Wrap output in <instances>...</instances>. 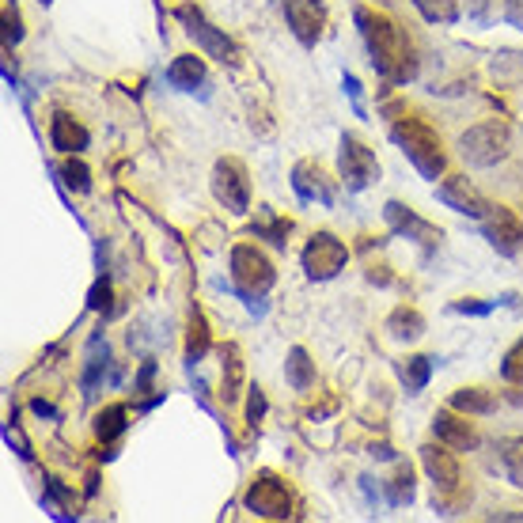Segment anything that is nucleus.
Segmentation results:
<instances>
[{
  "mask_svg": "<svg viewBox=\"0 0 523 523\" xmlns=\"http://www.w3.org/2000/svg\"><path fill=\"white\" fill-rule=\"evenodd\" d=\"M353 19H357V27H361V38L364 46H368V57H372L376 73L383 76V80H391V84L414 80L417 57L410 54V46H406V38H402V31H398L395 23L387 16L368 12V8H357Z\"/></svg>",
  "mask_w": 523,
  "mask_h": 523,
  "instance_id": "obj_1",
  "label": "nucleus"
},
{
  "mask_svg": "<svg viewBox=\"0 0 523 523\" xmlns=\"http://www.w3.org/2000/svg\"><path fill=\"white\" fill-rule=\"evenodd\" d=\"M391 141L406 152V160L414 163L425 179H433V182L440 179V171H444V152H440V137H436L425 122H417V118L398 122V126H391Z\"/></svg>",
  "mask_w": 523,
  "mask_h": 523,
  "instance_id": "obj_2",
  "label": "nucleus"
},
{
  "mask_svg": "<svg viewBox=\"0 0 523 523\" xmlns=\"http://www.w3.org/2000/svg\"><path fill=\"white\" fill-rule=\"evenodd\" d=\"M232 281L239 296L254 304V300H262L266 292L273 289V281H277V270H273V262L266 254L251 247V243H239L232 251Z\"/></svg>",
  "mask_w": 523,
  "mask_h": 523,
  "instance_id": "obj_3",
  "label": "nucleus"
},
{
  "mask_svg": "<svg viewBox=\"0 0 523 523\" xmlns=\"http://www.w3.org/2000/svg\"><path fill=\"white\" fill-rule=\"evenodd\" d=\"M508 129L501 122H478L459 137V152L470 167H497L508 156Z\"/></svg>",
  "mask_w": 523,
  "mask_h": 523,
  "instance_id": "obj_4",
  "label": "nucleus"
},
{
  "mask_svg": "<svg viewBox=\"0 0 523 523\" xmlns=\"http://www.w3.org/2000/svg\"><path fill=\"white\" fill-rule=\"evenodd\" d=\"M300 262H304V273L311 281H330V277H338V273L345 270L349 251H345L342 239H334L330 232H319L307 239Z\"/></svg>",
  "mask_w": 523,
  "mask_h": 523,
  "instance_id": "obj_5",
  "label": "nucleus"
},
{
  "mask_svg": "<svg viewBox=\"0 0 523 523\" xmlns=\"http://www.w3.org/2000/svg\"><path fill=\"white\" fill-rule=\"evenodd\" d=\"M338 167H342V182L345 190H353V194H361L368 190L372 182H379V160L376 152L357 141V137H342V152H338Z\"/></svg>",
  "mask_w": 523,
  "mask_h": 523,
  "instance_id": "obj_6",
  "label": "nucleus"
},
{
  "mask_svg": "<svg viewBox=\"0 0 523 523\" xmlns=\"http://www.w3.org/2000/svg\"><path fill=\"white\" fill-rule=\"evenodd\" d=\"M213 198L228 209V213H247L251 209V179L247 167L239 160H220L213 167Z\"/></svg>",
  "mask_w": 523,
  "mask_h": 523,
  "instance_id": "obj_7",
  "label": "nucleus"
},
{
  "mask_svg": "<svg viewBox=\"0 0 523 523\" xmlns=\"http://www.w3.org/2000/svg\"><path fill=\"white\" fill-rule=\"evenodd\" d=\"M175 16H179V23L186 27V35L194 38L205 54L220 57V61H235L232 38L224 35V31H217L209 19L201 16V8H194V4H179V8H175Z\"/></svg>",
  "mask_w": 523,
  "mask_h": 523,
  "instance_id": "obj_8",
  "label": "nucleus"
},
{
  "mask_svg": "<svg viewBox=\"0 0 523 523\" xmlns=\"http://www.w3.org/2000/svg\"><path fill=\"white\" fill-rule=\"evenodd\" d=\"M383 217H387V224H391V232L406 235V239H414V243L425 254H433L436 247H440V239H444V232H440L436 224L421 220L414 209H406L402 201H387V205H383Z\"/></svg>",
  "mask_w": 523,
  "mask_h": 523,
  "instance_id": "obj_9",
  "label": "nucleus"
},
{
  "mask_svg": "<svg viewBox=\"0 0 523 523\" xmlns=\"http://www.w3.org/2000/svg\"><path fill=\"white\" fill-rule=\"evenodd\" d=\"M482 235L489 239V247L505 258H516L523 247V220L505 209V205H493L486 217H482Z\"/></svg>",
  "mask_w": 523,
  "mask_h": 523,
  "instance_id": "obj_10",
  "label": "nucleus"
},
{
  "mask_svg": "<svg viewBox=\"0 0 523 523\" xmlns=\"http://www.w3.org/2000/svg\"><path fill=\"white\" fill-rule=\"evenodd\" d=\"M247 508H251L254 516H262V520H289L292 516V497L289 489L281 486L273 474H262V478H254V486L247 489Z\"/></svg>",
  "mask_w": 523,
  "mask_h": 523,
  "instance_id": "obj_11",
  "label": "nucleus"
},
{
  "mask_svg": "<svg viewBox=\"0 0 523 523\" xmlns=\"http://www.w3.org/2000/svg\"><path fill=\"white\" fill-rule=\"evenodd\" d=\"M436 198L444 201L448 209H455V213H467V217H478V220H482L489 209H493V205H489V201L482 198V194H478L474 186H470L467 175H459V179H448L444 186H440V190H436Z\"/></svg>",
  "mask_w": 523,
  "mask_h": 523,
  "instance_id": "obj_12",
  "label": "nucleus"
},
{
  "mask_svg": "<svg viewBox=\"0 0 523 523\" xmlns=\"http://www.w3.org/2000/svg\"><path fill=\"white\" fill-rule=\"evenodd\" d=\"M421 467L429 470V478H433V486L440 493H451V489L459 486V459H455V448H436V444H425L421 448Z\"/></svg>",
  "mask_w": 523,
  "mask_h": 523,
  "instance_id": "obj_13",
  "label": "nucleus"
},
{
  "mask_svg": "<svg viewBox=\"0 0 523 523\" xmlns=\"http://www.w3.org/2000/svg\"><path fill=\"white\" fill-rule=\"evenodd\" d=\"M292 190L300 194V201H319V205H334V186L326 182L319 171V163H296L292 167Z\"/></svg>",
  "mask_w": 523,
  "mask_h": 523,
  "instance_id": "obj_14",
  "label": "nucleus"
},
{
  "mask_svg": "<svg viewBox=\"0 0 523 523\" xmlns=\"http://www.w3.org/2000/svg\"><path fill=\"white\" fill-rule=\"evenodd\" d=\"M433 433L440 444H448V448L455 451H474L482 444V436L474 433V425H467L463 417H451L448 410H440V414L433 417Z\"/></svg>",
  "mask_w": 523,
  "mask_h": 523,
  "instance_id": "obj_15",
  "label": "nucleus"
},
{
  "mask_svg": "<svg viewBox=\"0 0 523 523\" xmlns=\"http://www.w3.org/2000/svg\"><path fill=\"white\" fill-rule=\"evenodd\" d=\"M285 19L292 23V35L300 38L304 46H315V42H319L323 19H319L311 0H285Z\"/></svg>",
  "mask_w": 523,
  "mask_h": 523,
  "instance_id": "obj_16",
  "label": "nucleus"
},
{
  "mask_svg": "<svg viewBox=\"0 0 523 523\" xmlns=\"http://www.w3.org/2000/svg\"><path fill=\"white\" fill-rule=\"evenodd\" d=\"M50 145L57 148V152H84V148L91 145L88 129L80 126V122H73L69 114H54V122H50Z\"/></svg>",
  "mask_w": 523,
  "mask_h": 523,
  "instance_id": "obj_17",
  "label": "nucleus"
},
{
  "mask_svg": "<svg viewBox=\"0 0 523 523\" xmlns=\"http://www.w3.org/2000/svg\"><path fill=\"white\" fill-rule=\"evenodd\" d=\"M209 80V73H205V61L194 54H186V57H175L171 61V69H167V84L171 88H179V91H194L201 88Z\"/></svg>",
  "mask_w": 523,
  "mask_h": 523,
  "instance_id": "obj_18",
  "label": "nucleus"
},
{
  "mask_svg": "<svg viewBox=\"0 0 523 523\" xmlns=\"http://www.w3.org/2000/svg\"><path fill=\"white\" fill-rule=\"evenodd\" d=\"M110 364V349H107V338L95 334L88 342V357H84V395H95V387L103 383V372Z\"/></svg>",
  "mask_w": 523,
  "mask_h": 523,
  "instance_id": "obj_19",
  "label": "nucleus"
},
{
  "mask_svg": "<svg viewBox=\"0 0 523 523\" xmlns=\"http://www.w3.org/2000/svg\"><path fill=\"white\" fill-rule=\"evenodd\" d=\"M387 334H391L395 342H417V338L425 334L421 311H417V307H395V311L387 315Z\"/></svg>",
  "mask_w": 523,
  "mask_h": 523,
  "instance_id": "obj_20",
  "label": "nucleus"
},
{
  "mask_svg": "<svg viewBox=\"0 0 523 523\" xmlns=\"http://www.w3.org/2000/svg\"><path fill=\"white\" fill-rule=\"evenodd\" d=\"M285 379H289L292 391H311V387H315V361L307 357V349H300V345H292L289 349Z\"/></svg>",
  "mask_w": 523,
  "mask_h": 523,
  "instance_id": "obj_21",
  "label": "nucleus"
},
{
  "mask_svg": "<svg viewBox=\"0 0 523 523\" xmlns=\"http://www.w3.org/2000/svg\"><path fill=\"white\" fill-rule=\"evenodd\" d=\"M433 361L436 357H406V361L398 364V379L406 383L410 395H421V391H425V383L433 376Z\"/></svg>",
  "mask_w": 523,
  "mask_h": 523,
  "instance_id": "obj_22",
  "label": "nucleus"
},
{
  "mask_svg": "<svg viewBox=\"0 0 523 523\" xmlns=\"http://www.w3.org/2000/svg\"><path fill=\"white\" fill-rule=\"evenodd\" d=\"M451 410H459V414H493L497 398L482 391V387H463V391L451 395Z\"/></svg>",
  "mask_w": 523,
  "mask_h": 523,
  "instance_id": "obj_23",
  "label": "nucleus"
},
{
  "mask_svg": "<svg viewBox=\"0 0 523 523\" xmlns=\"http://www.w3.org/2000/svg\"><path fill=\"white\" fill-rule=\"evenodd\" d=\"M289 232H292V224L285 217H277L273 209H262L258 220H254V235L270 239L273 247H285V243H289Z\"/></svg>",
  "mask_w": 523,
  "mask_h": 523,
  "instance_id": "obj_24",
  "label": "nucleus"
},
{
  "mask_svg": "<svg viewBox=\"0 0 523 523\" xmlns=\"http://www.w3.org/2000/svg\"><path fill=\"white\" fill-rule=\"evenodd\" d=\"M239 387H243V361H239V349L235 345H224V402H235L239 398Z\"/></svg>",
  "mask_w": 523,
  "mask_h": 523,
  "instance_id": "obj_25",
  "label": "nucleus"
},
{
  "mask_svg": "<svg viewBox=\"0 0 523 523\" xmlns=\"http://www.w3.org/2000/svg\"><path fill=\"white\" fill-rule=\"evenodd\" d=\"M126 406H107L103 414L95 417V436L99 440H118V436L126 433Z\"/></svg>",
  "mask_w": 523,
  "mask_h": 523,
  "instance_id": "obj_26",
  "label": "nucleus"
},
{
  "mask_svg": "<svg viewBox=\"0 0 523 523\" xmlns=\"http://www.w3.org/2000/svg\"><path fill=\"white\" fill-rule=\"evenodd\" d=\"M410 501H414V470L398 467L395 478L387 482V505L402 508V505H410Z\"/></svg>",
  "mask_w": 523,
  "mask_h": 523,
  "instance_id": "obj_27",
  "label": "nucleus"
},
{
  "mask_svg": "<svg viewBox=\"0 0 523 523\" xmlns=\"http://www.w3.org/2000/svg\"><path fill=\"white\" fill-rule=\"evenodd\" d=\"M501 467L508 482L523 489V440H501Z\"/></svg>",
  "mask_w": 523,
  "mask_h": 523,
  "instance_id": "obj_28",
  "label": "nucleus"
},
{
  "mask_svg": "<svg viewBox=\"0 0 523 523\" xmlns=\"http://www.w3.org/2000/svg\"><path fill=\"white\" fill-rule=\"evenodd\" d=\"M414 8L429 23H455L459 19V4L455 0H414Z\"/></svg>",
  "mask_w": 523,
  "mask_h": 523,
  "instance_id": "obj_29",
  "label": "nucleus"
},
{
  "mask_svg": "<svg viewBox=\"0 0 523 523\" xmlns=\"http://www.w3.org/2000/svg\"><path fill=\"white\" fill-rule=\"evenodd\" d=\"M205 349H209V330H205L201 311H194V319H190V349H186V364L194 368V364L205 357Z\"/></svg>",
  "mask_w": 523,
  "mask_h": 523,
  "instance_id": "obj_30",
  "label": "nucleus"
},
{
  "mask_svg": "<svg viewBox=\"0 0 523 523\" xmlns=\"http://www.w3.org/2000/svg\"><path fill=\"white\" fill-rule=\"evenodd\" d=\"M501 376H505L508 383H516V387H523V338L505 353V364H501Z\"/></svg>",
  "mask_w": 523,
  "mask_h": 523,
  "instance_id": "obj_31",
  "label": "nucleus"
},
{
  "mask_svg": "<svg viewBox=\"0 0 523 523\" xmlns=\"http://www.w3.org/2000/svg\"><path fill=\"white\" fill-rule=\"evenodd\" d=\"M61 175H65V182L73 186L76 194H88V190H91V171H88V167H84L80 160H69V163H65V171H61Z\"/></svg>",
  "mask_w": 523,
  "mask_h": 523,
  "instance_id": "obj_32",
  "label": "nucleus"
},
{
  "mask_svg": "<svg viewBox=\"0 0 523 523\" xmlns=\"http://www.w3.org/2000/svg\"><path fill=\"white\" fill-rule=\"evenodd\" d=\"M110 300H114V292H110L107 277H103V281H95V289L88 292V307H91V311H103V315H110V311H114V304H110Z\"/></svg>",
  "mask_w": 523,
  "mask_h": 523,
  "instance_id": "obj_33",
  "label": "nucleus"
},
{
  "mask_svg": "<svg viewBox=\"0 0 523 523\" xmlns=\"http://www.w3.org/2000/svg\"><path fill=\"white\" fill-rule=\"evenodd\" d=\"M19 38H23V27H19L16 0H4V42H8V46H16Z\"/></svg>",
  "mask_w": 523,
  "mask_h": 523,
  "instance_id": "obj_34",
  "label": "nucleus"
},
{
  "mask_svg": "<svg viewBox=\"0 0 523 523\" xmlns=\"http://www.w3.org/2000/svg\"><path fill=\"white\" fill-rule=\"evenodd\" d=\"M262 417H266V395L254 387L251 398H247V421H251V425H258Z\"/></svg>",
  "mask_w": 523,
  "mask_h": 523,
  "instance_id": "obj_35",
  "label": "nucleus"
},
{
  "mask_svg": "<svg viewBox=\"0 0 523 523\" xmlns=\"http://www.w3.org/2000/svg\"><path fill=\"white\" fill-rule=\"evenodd\" d=\"M497 304H501V300H493V304H470V300H463V304H451V311H455V315H489Z\"/></svg>",
  "mask_w": 523,
  "mask_h": 523,
  "instance_id": "obj_36",
  "label": "nucleus"
},
{
  "mask_svg": "<svg viewBox=\"0 0 523 523\" xmlns=\"http://www.w3.org/2000/svg\"><path fill=\"white\" fill-rule=\"evenodd\" d=\"M505 23L523 31V0H505Z\"/></svg>",
  "mask_w": 523,
  "mask_h": 523,
  "instance_id": "obj_37",
  "label": "nucleus"
},
{
  "mask_svg": "<svg viewBox=\"0 0 523 523\" xmlns=\"http://www.w3.org/2000/svg\"><path fill=\"white\" fill-rule=\"evenodd\" d=\"M345 91H349V99H353V110H357V118H364L361 84H357V76H349V73H345Z\"/></svg>",
  "mask_w": 523,
  "mask_h": 523,
  "instance_id": "obj_38",
  "label": "nucleus"
},
{
  "mask_svg": "<svg viewBox=\"0 0 523 523\" xmlns=\"http://www.w3.org/2000/svg\"><path fill=\"white\" fill-rule=\"evenodd\" d=\"M152 376H156V361H145L141 376H137V391H148V387H152Z\"/></svg>",
  "mask_w": 523,
  "mask_h": 523,
  "instance_id": "obj_39",
  "label": "nucleus"
},
{
  "mask_svg": "<svg viewBox=\"0 0 523 523\" xmlns=\"http://www.w3.org/2000/svg\"><path fill=\"white\" fill-rule=\"evenodd\" d=\"M31 410H35L38 417H57L54 406H50V402H42V398H35V402H31Z\"/></svg>",
  "mask_w": 523,
  "mask_h": 523,
  "instance_id": "obj_40",
  "label": "nucleus"
},
{
  "mask_svg": "<svg viewBox=\"0 0 523 523\" xmlns=\"http://www.w3.org/2000/svg\"><path fill=\"white\" fill-rule=\"evenodd\" d=\"M372 455H379V459H395V451L387 448V444H379V448H372Z\"/></svg>",
  "mask_w": 523,
  "mask_h": 523,
  "instance_id": "obj_41",
  "label": "nucleus"
},
{
  "mask_svg": "<svg viewBox=\"0 0 523 523\" xmlns=\"http://www.w3.org/2000/svg\"><path fill=\"white\" fill-rule=\"evenodd\" d=\"M38 4H54V0H38Z\"/></svg>",
  "mask_w": 523,
  "mask_h": 523,
  "instance_id": "obj_42",
  "label": "nucleus"
},
{
  "mask_svg": "<svg viewBox=\"0 0 523 523\" xmlns=\"http://www.w3.org/2000/svg\"><path fill=\"white\" fill-rule=\"evenodd\" d=\"M311 4H323V0H311Z\"/></svg>",
  "mask_w": 523,
  "mask_h": 523,
  "instance_id": "obj_43",
  "label": "nucleus"
}]
</instances>
